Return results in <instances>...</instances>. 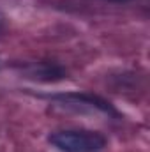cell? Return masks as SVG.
Returning <instances> with one entry per match:
<instances>
[{
  "label": "cell",
  "instance_id": "cell-1",
  "mask_svg": "<svg viewBox=\"0 0 150 152\" xmlns=\"http://www.w3.org/2000/svg\"><path fill=\"white\" fill-rule=\"evenodd\" d=\"M50 143L62 152H101L108 142L99 131L64 129L50 134Z\"/></svg>",
  "mask_w": 150,
  "mask_h": 152
},
{
  "label": "cell",
  "instance_id": "cell-2",
  "mask_svg": "<svg viewBox=\"0 0 150 152\" xmlns=\"http://www.w3.org/2000/svg\"><path fill=\"white\" fill-rule=\"evenodd\" d=\"M53 99L57 101H62V103H67V104H83V106H92V108H97L101 112H106V113H117L115 108L108 101L97 97V96H90V94H60V96H55Z\"/></svg>",
  "mask_w": 150,
  "mask_h": 152
}]
</instances>
